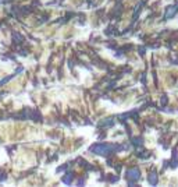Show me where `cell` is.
I'll use <instances>...</instances> for the list:
<instances>
[{
  "instance_id": "1",
  "label": "cell",
  "mask_w": 178,
  "mask_h": 187,
  "mask_svg": "<svg viewBox=\"0 0 178 187\" xmlns=\"http://www.w3.org/2000/svg\"><path fill=\"white\" fill-rule=\"evenodd\" d=\"M91 149H92V152L99 154V155H107V154L110 152L111 147L110 145H106V144H96V145H93Z\"/></svg>"
},
{
  "instance_id": "2",
  "label": "cell",
  "mask_w": 178,
  "mask_h": 187,
  "mask_svg": "<svg viewBox=\"0 0 178 187\" xmlns=\"http://www.w3.org/2000/svg\"><path fill=\"white\" fill-rule=\"evenodd\" d=\"M128 177L131 179V180H138L139 179V170L138 169H129L128 170Z\"/></svg>"
},
{
  "instance_id": "3",
  "label": "cell",
  "mask_w": 178,
  "mask_h": 187,
  "mask_svg": "<svg viewBox=\"0 0 178 187\" xmlns=\"http://www.w3.org/2000/svg\"><path fill=\"white\" fill-rule=\"evenodd\" d=\"M175 11H177V7H175V6L168 7V8H167V11H166V18H171V17L175 14Z\"/></svg>"
},
{
  "instance_id": "4",
  "label": "cell",
  "mask_w": 178,
  "mask_h": 187,
  "mask_svg": "<svg viewBox=\"0 0 178 187\" xmlns=\"http://www.w3.org/2000/svg\"><path fill=\"white\" fill-rule=\"evenodd\" d=\"M149 181H150L152 184H155L156 181H157V177H156V175H152V176H150V177H149Z\"/></svg>"
}]
</instances>
